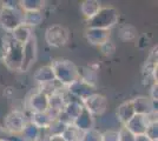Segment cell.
I'll use <instances>...</instances> for the list:
<instances>
[{
    "mask_svg": "<svg viewBox=\"0 0 158 141\" xmlns=\"http://www.w3.org/2000/svg\"><path fill=\"white\" fill-rule=\"evenodd\" d=\"M51 67L54 73L56 81H58L63 86H70L76 80L79 79V68L72 61L67 59H59L52 62Z\"/></svg>",
    "mask_w": 158,
    "mask_h": 141,
    "instance_id": "cell-1",
    "label": "cell"
},
{
    "mask_svg": "<svg viewBox=\"0 0 158 141\" xmlns=\"http://www.w3.org/2000/svg\"><path fill=\"white\" fill-rule=\"evenodd\" d=\"M119 19L118 11L112 6L102 7L93 18L87 20L89 28H100V29H111Z\"/></svg>",
    "mask_w": 158,
    "mask_h": 141,
    "instance_id": "cell-2",
    "label": "cell"
},
{
    "mask_svg": "<svg viewBox=\"0 0 158 141\" xmlns=\"http://www.w3.org/2000/svg\"><path fill=\"white\" fill-rule=\"evenodd\" d=\"M23 47L24 45L14 41L12 38H7V48L2 58V62L8 71L17 72L20 69L23 61Z\"/></svg>",
    "mask_w": 158,
    "mask_h": 141,
    "instance_id": "cell-3",
    "label": "cell"
},
{
    "mask_svg": "<svg viewBox=\"0 0 158 141\" xmlns=\"http://www.w3.org/2000/svg\"><path fill=\"white\" fill-rule=\"evenodd\" d=\"M24 12L20 8H0V27L8 33L13 32L17 27L23 25Z\"/></svg>",
    "mask_w": 158,
    "mask_h": 141,
    "instance_id": "cell-4",
    "label": "cell"
},
{
    "mask_svg": "<svg viewBox=\"0 0 158 141\" xmlns=\"http://www.w3.org/2000/svg\"><path fill=\"white\" fill-rule=\"evenodd\" d=\"M28 119L23 111L13 109L5 116L4 128L10 135H20Z\"/></svg>",
    "mask_w": 158,
    "mask_h": 141,
    "instance_id": "cell-5",
    "label": "cell"
},
{
    "mask_svg": "<svg viewBox=\"0 0 158 141\" xmlns=\"http://www.w3.org/2000/svg\"><path fill=\"white\" fill-rule=\"evenodd\" d=\"M45 40L47 45L56 48L65 46L70 40V32L63 25H52L48 26L45 31Z\"/></svg>",
    "mask_w": 158,
    "mask_h": 141,
    "instance_id": "cell-6",
    "label": "cell"
},
{
    "mask_svg": "<svg viewBox=\"0 0 158 141\" xmlns=\"http://www.w3.org/2000/svg\"><path fill=\"white\" fill-rule=\"evenodd\" d=\"M38 58V41L37 37L33 34L30 38V40L26 44H24L23 47V61H21V66H20L19 72H28L33 65L35 64Z\"/></svg>",
    "mask_w": 158,
    "mask_h": 141,
    "instance_id": "cell-7",
    "label": "cell"
},
{
    "mask_svg": "<svg viewBox=\"0 0 158 141\" xmlns=\"http://www.w3.org/2000/svg\"><path fill=\"white\" fill-rule=\"evenodd\" d=\"M67 92L80 102H83L89 96H91L92 94L97 93L96 92V86L86 82L80 78L78 80L74 81L73 84H71L70 86H67Z\"/></svg>",
    "mask_w": 158,
    "mask_h": 141,
    "instance_id": "cell-8",
    "label": "cell"
},
{
    "mask_svg": "<svg viewBox=\"0 0 158 141\" xmlns=\"http://www.w3.org/2000/svg\"><path fill=\"white\" fill-rule=\"evenodd\" d=\"M26 106L32 113H44L48 111V95L37 89L27 96Z\"/></svg>",
    "mask_w": 158,
    "mask_h": 141,
    "instance_id": "cell-9",
    "label": "cell"
},
{
    "mask_svg": "<svg viewBox=\"0 0 158 141\" xmlns=\"http://www.w3.org/2000/svg\"><path fill=\"white\" fill-rule=\"evenodd\" d=\"M85 109H87L91 114L94 115H102L105 113L106 108H107V99L104 95L99 93H94L91 96H89L87 99L81 102Z\"/></svg>",
    "mask_w": 158,
    "mask_h": 141,
    "instance_id": "cell-10",
    "label": "cell"
},
{
    "mask_svg": "<svg viewBox=\"0 0 158 141\" xmlns=\"http://www.w3.org/2000/svg\"><path fill=\"white\" fill-rule=\"evenodd\" d=\"M132 104H133L136 114L148 116L152 113H157V101L151 100L149 96H144V95L137 96L132 99Z\"/></svg>",
    "mask_w": 158,
    "mask_h": 141,
    "instance_id": "cell-11",
    "label": "cell"
},
{
    "mask_svg": "<svg viewBox=\"0 0 158 141\" xmlns=\"http://www.w3.org/2000/svg\"><path fill=\"white\" fill-rule=\"evenodd\" d=\"M110 29H100V28H89L85 31V38L91 45L100 46L105 41L110 40Z\"/></svg>",
    "mask_w": 158,
    "mask_h": 141,
    "instance_id": "cell-12",
    "label": "cell"
},
{
    "mask_svg": "<svg viewBox=\"0 0 158 141\" xmlns=\"http://www.w3.org/2000/svg\"><path fill=\"white\" fill-rule=\"evenodd\" d=\"M149 122H150V121L148 119V116L136 114L131 120L126 122L125 125H124V127L127 128L131 133H133V134L137 136V135L145 134V131H146V128H148Z\"/></svg>",
    "mask_w": 158,
    "mask_h": 141,
    "instance_id": "cell-13",
    "label": "cell"
},
{
    "mask_svg": "<svg viewBox=\"0 0 158 141\" xmlns=\"http://www.w3.org/2000/svg\"><path fill=\"white\" fill-rule=\"evenodd\" d=\"M73 126L77 128L80 133L86 132L89 129L94 128V118L87 109L83 108L81 113L73 120Z\"/></svg>",
    "mask_w": 158,
    "mask_h": 141,
    "instance_id": "cell-14",
    "label": "cell"
},
{
    "mask_svg": "<svg viewBox=\"0 0 158 141\" xmlns=\"http://www.w3.org/2000/svg\"><path fill=\"white\" fill-rule=\"evenodd\" d=\"M33 79L35 82H38L40 86L56 82V78H54V73H53L51 65L41 66V67L38 68L33 74Z\"/></svg>",
    "mask_w": 158,
    "mask_h": 141,
    "instance_id": "cell-15",
    "label": "cell"
},
{
    "mask_svg": "<svg viewBox=\"0 0 158 141\" xmlns=\"http://www.w3.org/2000/svg\"><path fill=\"white\" fill-rule=\"evenodd\" d=\"M135 115H136V112H135L132 100L124 101L123 104L119 105L118 109H117V116H118V120L123 123V126L127 121L131 120Z\"/></svg>",
    "mask_w": 158,
    "mask_h": 141,
    "instance_id": "cell-16",
    "label": "cell"
},
{
    "mask_svg": "<svg viewBox=\"0 0 158 141\" xmlns=\"http://www.w3.org/2000/svg\"><path fill=\"white\" fill-rule=\"evenodd\" d=\"M102 8V4L97 0H85L80 4V12L86 18V20L93 18Z\"/></svg>",
    "mask_w": 158,
    "mask_h": 141,
    "instance_id": "cell-17",
    "label": "cell"
},
{
    "mask_svg": "<svg viewBox=\"0 0 158 141\" xmlns=\"http://www.w3.org/2000/svg\"><path fill=\"white\" fill-rule=\"evenodd\" d=\"M53 119L54 118L47 111V112H44V113H32L31 118L28 120L31 121L33 125H35L39 129L44 131V129H47V127L50 126V123L52 122Z\"/></svg>",
    "mask_w": 158,
    "mask_h": 141,
    "instance_id": "cell-18",
    "label": "cell"
},
{
    "mask_svg": "<svg viewBox=\"0 0 158 141\" xmlns=\"http://www.w3.org/2000/svg\"><path fill=\"white\" fill-rule=\"evenodd\" d=\"M32 35H33L32 28L26 26V25H24V24L20 25L19 27H17L13 32H11V38H12L14 41L21 44V45L26 44Z\"/></svg>",
    "mask_w": 158,
    "mask_h": 141,
    "instance_id": "cell-19",
    "label": "cell"
},
{
    "mask_svg": "<svg viewBox=\"0 0 158 141\" xmlns=\"http://www.w3.org/2000/svg\"><path fill=\"white\" fill-rule=\"evenodd\" d=\"M41 132H43L41 129H39L35 125H33L32 122L28 120L23 129V132L20 133V138L24 141H38V139L41 135Z\"/></svg>",
    "mask_w": 158,
    "mask_h": 141,
    "instance_id": "cell-20",
    "label": "cell"
},
{
    "mask_svg": "<svg viewBox=\"0 0 158 141\" xmlns=\"http://www.w3.org/2000/svg\"><path fill=\"white\" fill-rule=\"evenodd\" d=\"M44 21V14L41 11L37 12H24V18H23V24L26 26L33 27L38 26Z\"/></svg>",
    "mask_w": 158,
    "mask_h": 141,
    "instance_id": "cell-21",
    "label": "cell"
},
{
    "mask_svg": "<svg viewBox=\"0 0 158 141\" xmlns=\"http://www.w3.org/2000/svg\"><path fill=\"white\" fill-rule=\"evenodd\" d=\"M83 104L78 100H70V101H66L65 106L63 108V112L67 114L72 120H74L77 116H78L81 111H83Z\"/></svg>",
    "mask_w": 158,
    "mask_h": 141,
    "instance_id": "cell-22",
    "label": "cell"
},
{
    "mask_svg": "<svg viewBox=\"0 0 158 141\" xmlns=\"http://www.w3.org/2000/svg\"><path fill=\"white\" fill-rule=\"evenodd\" d=\"M19 7L23 12H37L41 11L45 7L44 0H21L19 1Z\"/></svg>",
    "mask_w": 158,
    "mask_h": 141,
    "instance_id": "cell-23",
    "label": "cell"
},
{
    "mask_svg": "<svg viewBox=\"0 0 158 141\" xmlns=\"http://www.w3.org/2000/svg\"><path fill=\"white\" fill-rule=\"evenodd\" d=\"M66 127H67V125L63 123V122L59 121L58 119H53L52 122L50 123V126H48L47 129H45V131H46V133L50 135V136H59V135H61L64 133V131L66 129Z\"/></svg>",
    "mask_w": 158,
    "mask_h": 141,
    "instance_id": "cell-24",
    "label": "cell"
},
{
    "mask_svg": "<svg viewBox=\"0 0 158 141\" xmlns=\"http://www.w3.org/2000/svg\"><path fill=\"white\" fill-rule=\"evenodd\" d=\"M119 37H120L122 40L131 41L133 39H136V37H137V29L133 26H130V25L122 27L120 31H119Z\"/></svg>",
    "mask_w": 158,
    "mask_h": 141,
    "instance_id": "cell-25",
    "label": "cell"
},
{
    "mask_svg": "<svg viewBox=\"0 0 158 141\" xmlns=\"http://www.w3.org/2000/svg\"><path fill=\"white\" fill-rule=\"evenodd\" d=\"M80 132H79L77 128L74 127L73 125L71 126H67L66 129L64 131V133L61 134V138L64 139L65 141H74L80 139Z\"/></svg>",
    "mask_w": 158,
    "mask_h": 141,
    "instance_id": "cell-26",
    "label": "cell"
},
{
    "mask_svg": "<svg viewBox=\"0 0 158 141\" xmlns=\"http://www.w3.org/2000/svg\"><path fill=\"white\" fill-rule=\"evenodd\" d=\"M80 141H102V133L96 128L89 129L80 134Z\"/></svg>",
    "mask_w": 158,
    "mask_h": 141,
    "instance_id": "cell-27",
    "label": "cell"
},
{
    "mask_svg": "<svg viewBox=\"0 0 158 141\" xmlns=\"http://www.w3.org/2000/svg\"><path fill=\"white\" fill-rule=\"evenodd\" d=\"M145 135L151 141L158 140V121H151V122H149L148 128L145 131Z\"/></svg>",
    "mask_w": 158,
    "mask_h": 141,
    "instance_id": "cell-28",
    "label": "cell"
},
{
    "mask_svg": "<svg viewBox=\"0 0 158 141\" xmlns=\"http://www.w3.org/2000/svg\"><path fill=\"white\" fill-rule=\"evenodd\" d=\"M118 140L119 141H136V135L131 133L124 126L118 131Z\"/></svg>",
    "mask_w": 158,
    "mask_h": 141,
    "instance_id": "cell-29",
    "label": "cell"
},
{
    "mask_svg": "<svg viewBox=\"0 0 158 141\" xmlns=\"http://www.w3.org/2000/svg\"><path fill=\"white\" fill-rule=\"evenodd\" d=\"M100 48V51H102V53L104 54V55H112V54L116 52V45L112 42L111 40H107L105 41L103 45H100L99 46Z\"/></svg>",
    "mask_w": 158,
    "mask_h": 141,
    "instance_id": "cell-30",
    "label": "cell"
},
{
    "mask_svg": "<svg viewBox=\"0 0 158 141\" xmlns=\"http://www.w3.org/2000/svg\"><path fill=\"white\" fill-rule=\"evenodd\" d=\"M102 141H119L118 140V131H106L102 133Z\"/></svg>",
    "mask_w": 158,
    "mask_h": 141,
    "instance_id": "cell-31",
    "label": "cell"
},
{
    "mask_svg": "<svg viewBox=\"0 0 158 141\" xmlns=\"http://www.w3.org/2000/svg\"><path fill=\"white\" fill-rule=\"evenodd\" d=\"M7 48V37H0V61H2V58L5 55Z\"/></svg>",
    "mask_w": 158,
    "mask_h": 141,
    "instance_id": "cell-32",
    "label": "cell"
},
{
    "mask_svg": "<svg viewBox=\"0 0 158 141\" xmlns=\"http://www.w3.org/2000/svg\"><path fill=\"white\" fill-rule=\"evenodd\" d=\"M149 98L153 101L158 100V84H155L150 87V96Z\"/></svg>",
    "mask_w": 158,
    "mask_h": 141,
    "instance_id": "cell-33",
    "label": "cell"
},
{
    "mask_svg": "<svg viewBox=\"0 0 158 141\" xmlns=\"http://www.w3.org/2000/svg\"><path fill=\"white\" fill-rule=\"evenodd\" d=\"M2 7H7V8H20L19 1H14V0L2 1Z\"/></svg>",
    "mask_w": 158,
    "mask_h": 141,
    "instance_id": "cell-34",
    "label": "cell"
},
{
    "mask_svg": "<svg viewBox=\"0 0 158 141\" xmlns=\"http://www.w3.org/2000/svg\"><path fill=\"white\" fill-rule=\"evenodd\" d=\"M4 140H10V134L5 131V128L0 126V141Z\"/></svg>",
    "mask_w": 158,
    "mask_h": 141,
    "instance_id": "cell-35",
    "label": "cell"
},
{
    "mask_svg": "<svg viewBox=\"0 0 158 141\" xmlns=\"http://www.w3.org/2000/svg\"><path fill=\"white\" fill-rule=\"evenodd\" d=\"M136 141H151V140L145 134H143V135H137L136 136Z\"/></svg>",
    "mask_w": 158,
    "mask_h": 141,
    "instance_id": "cell-36",
    "label": "cell"
},
{
    "mask_svg": "<svg viewBox=\"0 0 158 141\" xmlns=\"http://www.w3.org/2000/svg\"><path fill=\"white\" fill-rule=\"evenodd\" d=\"M50 141H65V140L61 138V135H59V136H50Z\"/></svg>",
    "mask_w": 158,
    "mask_h": 141,
    "instance_id": "cell-37",
    "label": "cell"
},
{
    "mask_svg": "<svg viewBox=\"0 0 158 141\" xmlns=\"http://www.w3.org/2000/svg\"><path fill=\"white\" fill-rule=\"evenodd\" d=\"M74 141H80V139H78V140H74Z\"/></svg>",
    "mask_w": 158,
    "mask_h": 141,
    "instance_id": "cell-38",
    "label": "cell"
},
{
    "mask_svg": "<svg viewBox=\"0 0 158 141\" xmlns=\"http://www.w3.org/2000/svg\"><path fill=\"white\" fill-rule=\"evenodd\" d=\"M4 141H11V140H4Z\"/></svg>",
    "mask_w": 158,
    "mask_h": 141,
    "instance_id": "cell-39",
    "label": "cell"
},
{
    "mask_svg": "<svg viewBox=\"0 0 158 141\" xmlns=\"http://www.w3.org/2000/svg\"><path fill=\"white\" fill-rule=\"evenodd\" d=\"M156 141H158V140H156Z\"/></svg>",
    "mask_w": 158,
    "mask_h": 141,
    "instance_id": "cell-40",
    "label": "cell"
}]
</instances>
